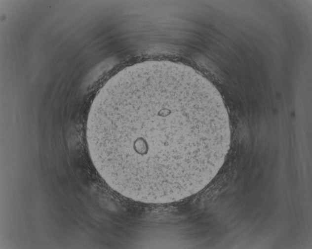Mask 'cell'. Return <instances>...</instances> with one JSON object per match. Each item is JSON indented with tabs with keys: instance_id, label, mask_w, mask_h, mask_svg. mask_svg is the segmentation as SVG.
Wrapping results in <instances>:
<instances>
[{
	"instance_id": "6da1fadb",
	"label": "cell",
	"mask_w": 312,
	"mask_h": 249,
	"mask_svg": "<svg viewBox=\"0 0 312 249\" xmlns=\"http://www.w3.org/2000/svg\"><path fill=\"white\" fill-rule=\"evenodd\" d=\"M96 169L136 201L167 204L203 189L230 149L228 115L218 90L187 65L150 61L112 78L86 127Z\"/></svg>"
}]
</instances>
